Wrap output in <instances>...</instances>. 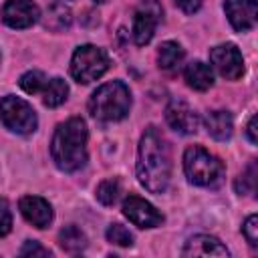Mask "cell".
<instances>
[{"instance_id": "1", "label": "cell", "mask_w": 258, "mask_h": 258, "mask_svg": "<svg viewBox=\"0 0 258 258\" xmlns=\"http://www.w3.org/2000/svg\"><path fill=\"white\" fill-rule=\"evenodd\" d=\"M171 177L169 145L155 127H147L139 139L137 179L151 194H163Z\"/></svg>"}, {"instance_id": "2", "label": "cell", "mask_w": 258, "mask_h": 258, "mask_svg": "<svg viewBox=\"0 0 258 258\" xmlns=\"http://www.w3.org/2000/svg\"><path fill=\"white\" fill-rule=\"evenodd\" d=\"M50 155L58 169L73 173L87 163V125L81 117H71L54 129Z\"/></svg>"}, {"instance_id": "3", "label": "cell", "mask_w": 258, "mask_h": 258, "mask_svg": "<svg viewBox=\"0 0 258 258\" xmlns=\"http://www.w3.org/2000/svg\"><path fill=\"white\" fill-rule=\"evenodd\" d=\"M131 109V93L125 83L111 81L101 85L89 99V113L105 123L121 121Z\"/></svg>"}, {"instance_id": "4", "label": "cell", "mask_w": 258, "mask_h": 258, "mask_svg": "<svg viewBox=\"0 0 258 258\" xmlns=\"http://www.w3.org/2000/svg\"><path fill=\"white\" fill-rule=\"evenodd\" d=\"M183 171L189 183L202 187H218L224 179V163L200 145H191L185 149Z\"/></svg>"}, {"instance_id": "5", "label": "cell", "mask_w": 258, "mask_h": 258, "mask_svg": "<svg viewBox=\"0 0 258 258\" xmlns=\"http://www.w3.org/2000/svg\"><path fill=\"white\" fill-rule=\"evenodd\" d=\"M109 56L103 48L95 46V44H83L75 50L73 58H71V77L77 83H93L97 79H101L107 69H109Z\"/></svg>"}, {"instance_id": "6", "label": "cell", "mask_w": 258, "mask_h": 258, "mask_svg": "<svg viewBox=\"0 0 258 258\" xmlns=\"http://www.w3.org/2000/svg\"><path fill=\"white\" fill-rule=\"evenodd\" d=\"M0 121L6 129L18 133V135H30L36 131L38 119L34 109L20 97L4 95L0 99Z\"/></svg>"}, {"instance_id": "7", "label": "cell", "mask_w": 258, "mask_h": 258, "mask_svg": "<svg viewBox=\"0 0 258 258\" xmlns=\"http://www.w3.org/2000/svg\"><path fill=\"white\" fill-rule=\"evenodd\" d=\"M161 14H163V10H161V4L157 0H141V4L135 10V16H133V40H135V44L143 46L153 38L155 28L161 20Z\"/></svg>"}, {"instance_id": "8", "label": "cell", "mask_w": 258, "mask_h": 258, "mask_svg": "<svg viewBox=\"0 0 258 258\" xmlns=\"http://www.w3.org/2000/svg\"><path fill=\"white\" fill-rule=\"evenodd\" d=\"M210 62L228 81H236V79H240L244 75V58H242V52L232 42L214 46L210 50Z\"/></svg>"}, {"instance_id": "9", "label": "cell", "mask_w": 258, "mask_h": 258, "mask_svg": "<svg viewBox=\"0 0 258 258\" xmlns=\"http://www.w3.org/2000/svg\"><path fill=\"white\" fill-rule=\"evenodd\" d=\"M123 214L129 222H133L139 228H157L163 222V216H161V212L155 210V206H151L147 200L133 196V194L125 198Z\"/></svg>"}, {"instance_id": "10", "label": "cell", "mask_w": 258, "mask_h": 258, "mask_svg": "<svg viewBox=\"0 0 258 258\" xmlns=\"http://www.w3.org/2000/svg\"><path fill=\"white\" fill-rule=\"evenodd\" d=\"M165 119L169 127L181 135H191L200 127V117L198 113L181 99H171L165 107Z\"/></svg>"}, {"instance_id": "11", "label": "cell", "mask_w": 258, "mask_h": 258, "mask_svg": "<svg viewBox=\"0 0 258 258\" xmlns=\"http://www.w3.org/2000/svg\"><path fill=\"white\" fill-rule=\"evenodd\" d=\"M40 18V10L32 0H6L2 20L10 28H28Z\"/></svg>"}, {"instance_id": "12", "label": "cell", "mask_w": 258, "mask_h": 258, "mask_svg": "<svg viewBox=\"0 0 258 258\" xmlns=\"http://www.w3.org/2000/svg\"><path fill=\"white\" fill-rule=\"evenodd\" d=\"M224 10L230 24L238 32H246L256 24V14H258L256 0H226Z\"/></svg>"}, {"instance_id": "13", "label": "cell", "mask_w": 258, "mask_h": 258, "mask_svg": "<svg viewBox=\"0 0 258 258\" xmlns=\"http://www.w3.org/2000/svg\"><path fill=\"white\" fill-rule=\"evenodd\" d=\"M22 216L26 218V222H30L32 226L36 228H48L50 222H52V208L50 204L44 200V198H38V196H24L20 198V204H18Z\"/></svg>"}, {"instance_id": "14", "label": "cell", "mask_w": 258, "mask_h": 258, "mask_svg": "<svg viewBox=\"0 0 258 258\" xmlns=\"http://www.w3.org/2000/svg\"><path fill=\"white\" fill-rule=\"evenodd\" d=\"M181 254L183 256H228L230 252L218 238L208 234H198L185 242Z\"/></svg>"}, {"instance_id": "15", "label": "cell", "mask_w": 258, "mask_h": 258, "mask_svg": "<svg viewBox=\"0 0 258 258\" xmlns=\"http://www.w3.org/2000/svg\"><path fill=\"white\" fill-rule=\"evenodd\" d=\"M183 79H185L187 87H191L194 91H208L214 85V73H212L210 64H206L202 60H191L189 64H185Z\"/></svg>"}, {"instance_id": "16", "label": "cell", "mask_w": 258, "mask_h": 258, "mask_svg": "<svg viewBox=\"0 0 258 258\" xmlns=\"http://www.w3.org/2000/svg\"><path fill=\"white\" fill-rule=\"evenodd\" d=\"M206 129L208 133L218 139V141H226L232 137V131H234V121H232V115L228 111H210L206 115Z\"/></svg>"}, {"instance_id": "17", "label": "cell", "mask_w": 258, "mask_h": 258, "mask_svg": "<svg viewBox=\"0 0 258 258\" xmlns=\"http://www.w3.org/2000/svg\"><path fill=\"white\" fill-rule=\"evenodd\" d=\"M181 60H183V48L177 42L165 40V42L159 44V48H157V62H159V67L163 71H169V73L177 71Z\"/></svg>"}, {"instance_id": "18", "label": "cell", "mask_w": 258, "mask_h": 258, "mask_svg": "<svg viewBox=\"0 0 258 258\" xmlns=\"http://www.w3.org/2000/svg\"><path fill=\"white\" fill-rule=\"evenodd\" d=\"M58 244H60V248L64 252L77 254V252H83L87 248V236L79 226L71 224V226H64L58 232Z\"/></svg>"}, {"instance_id": "19", "label": "cell", "mask_w": 258, "mask_h": 258, "mask_svg": "<svg viewBox=\"0 0 258 258\" xmlns=\"http://www.w3.org/2000/svg\"><path fill=\"white\" fill-rule=\"evenodd\" d=\"M67 97H69V85L60 77L46 81V85L42 89V103L46 107H58L67 101Z\"/></svg>"}, {"instance_id": "20", "label": "cell", "mask_w": 258, "mask_h": 258, "mask_svg": "<svg viewBox=\"0 0 258 258\" xmlns=\"http://www.w3.org/2000/svg\"><path fill=\"white\" fill-rule=\"evenodd\" d=\"M71 10L64 6V4H52L44 16V26L48 30H54V32H60V30H67L71 26Z\"/></svg>"}, {"instance_id": "21", "label": "cell", "mask_w": 258, "mask_h": 258, "mask_svg": "<svg viewBox=\"0 0 258 258\" xmlns=\"http://www.w3.org/2000/svg\"><path fill=\"white\" fill-rule=\"evenodd\" d=\"M256 177H258V169H256V161L252 159L246 165V169L236 177V181H234L236 191L242 196H252L256 191Z\"/></svg>"}, {"instance_id": "22", "label": "cell", "mask_w": 258, "mask_h": 258, "mask_svg": "<svg viewBox=\"0 0 258 258\" xmlns=\"http://www.w3.org/2000/svg\"><path fill=\"white\" fill-rule=\"evenodd\" d=\"M119 194H121V183H119V179H115V177L103 179V181L99 183V187H97V200H99L103 206H113V204L117 202Z\"/></svg>"}, {"instance_id": "23", "label": "cell", "mask_w": 258, "mask_h": 258, "mask_svg": "<svg viewBox=\"0 0 258 258\" xmlns=\"http://www.w3.org/2000/svg\"><path fill=\"white\" fill-rule=\"evenodd\" d=\"M46 77H44V73H40V71H28V73H24L22 77H20V87H22V91L24 93H28V95H34V93H40L42 89H44V85H46Z\"/></svg>"}, {"instance_id": "24", "label": "cell", "mask_w": 258, "mask_h": 258, "mask_svg": "<svg viewBox=\"0 0 258 258\" xmlns=\"http://www.w3.org/2000/svg\"><path fill=\"white\" fill-rule=\"evenodd\" d=\"M107 240H109L111 244H117V246L127 248V246L133 244V234H131L123 224H111V226L107 228Z\"/></svg>"}, {"instance_id": "25", "label": "cell", "mask_w": 258, "mask_h": 258, "mask_svg": "<svg viewBox=\"0 0 258 258\" xmlns=\"http://www.w3.org/2000/svg\"><path fill=\"white\" fill-rule=\"evenodd\" d=\"M242 232H244V238L248 240L250 246H258V216L256 214L246 218V222L242 226Z\"/></svg>"}, {"instance_id": "26", "label": "cell", "mask_w": 258, "mask_h": 258, "mask_svg": "<svg viewBox=\"0 0 258 258\" xmlns=\"http://www.w3.org/2000/svg\"><path fill=\"white\" fill-rule=\"evenodd\" d=\"M12 230V212L4 198H0V236H6Z\"/></svg>"}, {"instance_id": "27", "label": "cell", "mask_w": 258, "mask_h": 258, "mask_svg": "<svg viewBox=\"0 0 258 258\" xmlns=\"http://www.w3.org/2000/svg\"><path fill=\"white\" fill-rule=\"evenodd\" d=\"M52 252L44 246H40L38 242H24V246L20 248V256H50Z\"/></svg>"}, {"instance_id": "28", "label": "cell", "mask_w": 258, "mask_h": 258, "mask_svg": "<svg viewBox=\"0 0 258 258\" xmlns=\"http://www.w3.org/2000/svg\"><path fill=\"white\" fill-rule=\"evenodd\" d=\"M173 2H175V6L181 8L185 14H194V12L200 10V6H202L204 0H173Z\"/></svg>"}, {"instance_id": "29", "label": "cell", "mask_w": 258, "mask_h": 258, "mask_svg": "<svg viewBox=\"0 0 258 258\" xmlns=\"http://www.w3.org/2000/svg\"><path fill=\"white\" fill-rule=\"evenodd\" d=\"M246 135H248L250 143H256V141H258V135H256V115H252V117H250L248 127H246Z\"/></svg>"}, {"instance_id": "30", "label": "cell", "mask_w": 258, "mask_h": 258, "mask_svg": "<svg viewBox=\"0 0 258 258\" xmlns=\"http://www.w3.org/2000/svg\"><path fill=\"white\" fill-rule=\"evenodd\" d=\"M95 2H99V4H103V2H107V0H95Z\"/></svg>"}]
</instances>
